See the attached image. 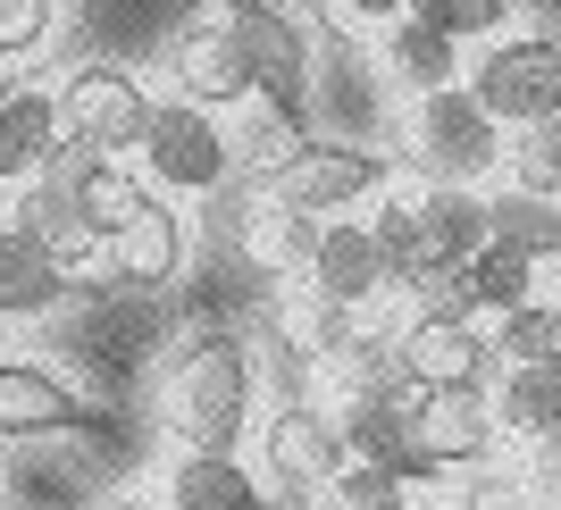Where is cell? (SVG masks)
Here are the masks:
<instances>
[{"label":"cell","instance_id":"52a82bcc","mask_svg":"<svg viewBox=\"0 0 561 510\" xmlns=\"http://www.w3.org/2000/svg\"><path fill=\"white\" fill-rule=\"evenodd\" d=\"M234 34V50H243V76H252V101H277V109L302 117L310 101V43L302 25L285 18V9H268V0H227V18H218Z\"/></svg>","mask_w":561,"mask_h":510},{"label":"cell","instance_id":"d6a6232c","mask_svg":"<svg viewBox=\"0 0 561 510\" xmlns=\"http://www.w3.org/2000/svg\"><path fill=\"white\" fill-rule=\"evenodd\" d=\"M369 243H377V259H386V277H411L427 259V243H420V218H411V193H394V201H377V218H369Z\"/></svg>","mask_w":561,"mask_h":510},{"label":"cell","instance_id":"7c38bea8","mask_svg":"<svg viewBox=\"0 0 561 510\" xmlns=\"http://www.w3.org/2000/svg\"><path fill=\"white\" fill-rule=\"evenodd\" d=\"M294 285H310V293L335 302V310H369L377 293H394V277H386V259H377V243H369L360 218H319L310 259H302V277H294Z\"/></svg>","mask_w":561,"mask_h":510},{"label":"cell","instance_id":"30bf717a","mask_svg":"<svg viewBox=\"0 0 561 510\" xmlns=\"http://www.w3.org/2000/svg\"><path fill=\"white\" fill-rule=\"evenodd\" d=\"M260 468L277 477L285 494H328L335 468H344V436H335V418L319 410V402H285V410H268V427H260Z\"/></svg>","mask_w":561,"mask_h":510},{"label":"cell","instance_id":"4316f807","mask_svg":"<svg viewBox=\"0 0 561 510\" xmlns=\"http://www.w3.org/2000/svg\"><path fill=\"white\" fill-rule=\"evenodd\" d=\"M469 302L478 310H519V302H537V259H519V252H503V243H486V252L469 259Z\"/></svg>","mask_w":561,"mask_h":510},{"label":"cell","instance_id":"603a6c76","mask_svg":"<svg viewBox=\"0 0 561 510\" xmlns=\"http://www.w3.org/2000/svg\"><path fill=\"white\" fill-rule=\"evenodd\" d=\"M486 243H503V252L519 259H561V201H537V193H494L486 201Z\"/></svg>","mask_w":561,"mask_h":510},{"label":"cell","instance_id":"d4e9b609","mask_svg":"<svg viewBox=\"0 0 561 510\" xmlns=\"http://www.w3.org/2000/svg\"><path fill=\"white\" fill-rule=\"evenodd\" d=\"M386 68H394V84H411V93H445L453 76V43L445 34H427L420 18H394L386 25Z\"/></svg>","mask_w":561,"mask_h":510},{"label":"cell","instance_id":"f546056e","mask_svg":"<svg viewBox=\"0 0 561 510\" xmlns=\"http://www.w3.org/2000/svg\"><path fill=\"white\" fill-rule=\"evenodd\" d=\"M277 318H285V335H294V344H302L310 360L360 335V326H352V318H360V310H335V302H319L310 285H294V293H285V302H277Z\"/></svg>","mask_w":561,"mask_h":510},{"label":"cell","instance_id":"7a4b0ae2","mask_svg":"<svg viewBox=\"0 0 561 510\" xmlns=\"http://www.w3.org/2000/svg\"><path fill=\"white\" fill-rule=\"evenodd\" d=\"M50 109H59V151H76V160H135L142 126H151L142 76H126L117 59L68 68V84L50 93Z\"/></svg>","mask_w":561,"mask_h":510},{"label":"cell","instance_id":"5bb4252c","mask_svg":"<svg viewBox=\"0 0 561 510\" xmlns=\"http://www.w3.org/2000/svg\"><path fill=\"white\" fill-rule=\"evenodd\" d=\"M168 76H176V101H185V109H202V117H218V109H243V101H252L243 50H234V34H227L218 18L185 25V34L168 43Z\"/></svg>","mask_w":561,"mask_h":510},{"label":"cell","instance_id":"8fae6325","mask_svg":"<svg viewBox=\"0 0 561 510\" xmlns=\"http://www.w3.org/2000/svg\"><path fill=\"white\" fill-rule=\"evenodd\" d=\"M394 369L411 394H445V385H486L494 351L478 335V318H411L394 335Z\"/></svg>","mask_w":561,"mask_h":510},{"label":"cell","instance_id":"2e32d148","mask_svg":"<svg viewBox=\"0 0 561 510\" xmlns=\"http://www.w3.org/2000/svg\"><path fill=\"white\" fill-rule=\"evenodd\" d=\"M310 385H319V402L328 410H369V402L402 394V369H394V344H377V335H352V344L319 351L310 360Z\"/></svg>","mask_w":561,"mask_h":510},{"label":"cell","instance_id":"ab89813d","mask_svg":"<svg viewBox=\"0 0 561 510\" xmlns=\"http://www.w3.org/2000/svg\"><path fill=\"white\" fill-rule=\"evenodd\" d=\"M0 227H9V201H0Z\"/></svg>","mask_w":561,"mask_h":510},{"label":"cell","instance_id":"f35d334b","mask_svg":"<svg viewBox=\"0 0 561 510\" xmlns=\"http://www.w3.org/2000/svg\"><path fill=\"white\" fill-rule=\"evenodd\" d=\"M553 360H561V318H553Z\"/></svg>","mask_w":561,"mask_h":510},{"label":"cell","instance_id":"277c9868","mask_svg":"<svg viewBox=\"0 0 561 510\" xmlns=\"http://www.w3.org/2000/svg\"><path fill=\"white\" fill-rule=\"evenodd\" d=\"M494 402L486 385H445V394H402V477H436V468H478L494 452Z\"/></svg>","mask_w":561,"mask_h":510},{"label":"cell","instance_id":"74e56055","mask_svg":"<svg viewBox=\"0 0 561 510\" xmlns=\"http://www.w3.org/2000/svg\"><path fill=\"white\" fill-rule=\"evenodd\" d=\"M335 9H352V18H369V25H394L411 0H335Z\"/></svg>","mask_w":561,"mask_h":510},{"label":"cell","instance_id":"9c48e42d","mask_svg":"<svg viewBox=\"0 0 561 510\" xmlns=\"http://www.w3.org/2000/svg\"><path fill=\"white\" fill-rule=\"evenodd\" d=\"M101 259H110V277H117V285H135V293H160V285H176V277H185V209L168 201V193H142V201L110 227Z\"/></svg>","mask_w":561,"mask_h":510},{"label":"cell","instance_id":"3957f363","mask_svg":"<svg viewBox=\"0 0 561 510\" xmlns=\"http://www.w3.org/2000/svg\"><path fill=\"white\" fill-rule=\"evenodd\" d=\"M461 93L478 101L503 135L545 126V117H561V43L553 34H494V43L478 50V68H469Z\"/></svg>","mask_w":561,"mask_h":510},{"label":"cell","instance_id":"4fadbf2b","mask_svg":"<svg viewBox=\"0 0 561 510\" xmlns=\"http://www.w3.org/2000/svg\"><path fill=\"white\" fill-rule=\"evenodd\" d=\"M25 436H93V402L43 360H0V443Z\"/></svg>","mask_w":561,"mask_h":510},{"label":"cell","instance_id":"ac0fdd59","mask_svg":"<svg viewBox=\"0 0 561 510\" xmlns=\"http://www.w3.org/2000/svg\"><path fill=\"white\" fill-rule=\"evenodd\" d=\"M302 142H310V117L277 109V101H243V117L227 135V176L243 167V185H268V176H285L302 160Z\"/></svg>","mask_w":561,"mask_h":510},{"label":"cell","instance_id":"cb8c5ba5","mask_svg":"<svg viewBox=\"0 0 561 510\" xmlns=\"http://www.w3.org/2000/svg\"><path fill=\"white\" fill-rule=\"evenodd\" d=\"M59 160H68L59 176H68L76 209H84V218L101 227V243H110V227H117V218H126V209L142 201V193H151V185H142V176H135L126 160H76V151H59Z\"/></svg>","mask_w":561,"mask_h":510},{"label":"cell","instance_id":"836d02e7","mask_svg":"<svg viewBox=\"0 0 561 510\" xmlns=\"http://www.w3.org/2000/svg\"><path fill=\"white\" fill-rule=\"evenodd\" d=\"M402 486L411 477H394V468H377V461H344L335 468V510H402Z\"/></svg>","mask_w":561,"mask_h":510},{"label":"cell","instance_id":"6da1fadb","mask_svg":"<svg viewBox=\"0 0 561 510\" xmlns=\"http://www.w3.org/2000/svg\"><path fill=\"white\" fill-rule=\"evenodd\" d=\"M260 410V360L243 335H193L160 376V418L185 452H234Z\"/></svg>","mask_w":561,"mask_h":510},{"label":"cell","instance_id":"e575fe53","mask_svg":"<svg viewBox=\"0 0 561 510\" xmlns=\"http://www.w3.org/2000/svg\"><path fill=\"white\" fill-rule=\"evenodd\" d=\"M59 25V0H0V59H25V50L50 43Z\"/></svg>","mask_w":561,"mask_h":510},{"label":"cell","instance_id":"4dcf8cb0","mask_svg":"<svg viewBox=\"0 0 561 510\" xmlns=\"http://www.w3.org/2000/svg\"><path fill=\"white\" fill-rule=\"evenodd\" d=\"M512 193L561 201V117H545V126H519V135H512Z\"/></svg>","mask_w":561,"mask_h":510},{"label":"cell","instance_id":"60d3db41","mask_svg":"<svg viewBox=\"0 0 561 510\" xmlns=\"http://www.w3.org/2000/svg\"><path fill=\"white\" fill-rule=\"evenodd\" d=\"M126 510H142V502H126ZM160 510H168V502H160Z\"/></svg>","mask_w":561,"mask_h":510},{"label":"cell","instance_id":"9a60e30c","mask_svg":"<svg viewBox=\"0 0 561 510\" xmlns=\"http://www.w3.org/2000/svg\"><path fill=\"white\" fill-rule=\"evenodd\" d=\"M9 227H18L34 252H50L59 268H68V277L101 259V227L84 218V209H76V193H68V176H59V167H43V176H34V185L9 201Z\"/></svg>","mask_w":561,"mask_h":510},{"label":"cell","instance_id":"ffe728a7","mask_svg":"<svg viewBox=\"0 0 561 510\" xmlns=\"http://www.w3.org/2000/svg\"><path fill=\"white\" fill-rule=\"evenodd\" d=\"M411 218H420V243H427V259H478L486 252V201L478 193H461V185H427V193H411Z\"/></svg>","mask_w":561,"mask_h":510},{"label":"cell","instance_id":"f1b7e54d","mask_svg":"<svg viewBox=\"0 0 561 510\" xmlns=\"http://www.w3.org/2000/svg\"><path fill=\"white\" fill-rule=\"evenodd\" d=\"M402 18H420L427 34H445V43L461 50V43H494L503 18H512V0H411Z\"/></svg>","mask_w":561,"mask_h":510},{"label":"cell","instance_id":"1f68e13d","mask_svg":"<svg viewBox=\"0 0 561 510\" xmlns=\"http://www.w3.org/2000/svg\"><path fill=\"white\" fill-rule=\"evenodd\" d=\"M553 318H561V310H545V302H519V310H503V318H494V335H486V351L503 360V369L553 360Z\"/></svg>","mask_w":561,"mask_h":510},{"label":"cell","instance_id":"5b68a950","mask_svg":"<svg viewBox=\"0 0 561 510\" xmlns=\"http://www.w3.org/2000/svg\"><path fill=\"white\" fill-rule=\"evenodd\" d=\"M411 160L427 167V185H461L469 193L478 176H494V160H503V126H494L461 84L420 93V109H411Z\"/></svg>","mask_w":561,"mask_h":510},{"label":"cell","instance_id":"8992f818","mask_svg":"<svg viewBox=\"0 0 561 510\" xmlns=\"http://www.w3.org/2000/svg\"><path fill=\"white\" fill-rule=\"evenodd\" d=\"M142 185L151 193H218L227 185V126L185 101H151V126L135 142Z\"/></svg>","mask_w":561,"mask_h":510},{"label":"cell","instance_id":"7402d4cb","mask_svg":"<svg viewBox=\"0 0 561 510\" xmlns=\"http://www.w3.org/2000/svg\"><path fill=\"white\" fill-rule=\"evenodd\" d=\"M494 402V427H512L519 443L561 436V360H528V369H503V394Z\"/></svg>","mask_w":561,"mask_h":510},{"label":"cell","instance_id":"d6986e66","mask_svg":"<svg viewBox=\"0 0 561 510\" xmlns=\"http://www.w3.org/2000/svg\"><path fill=\"white\" fill-rule=\"evenodd\" d=\"M168 510H268V494H260V477H243L234 452H176Z\"/></svg>","mask_w":561,"mask_h":510},{"label":"cell","instance_id":"e0dca14e","mask_svg":"<svg viewBox=\"0 0 561 510\" xmlns=\"http://www.w3.org/2000/svg\"><path fill=\"white\" fill-rule=\"evenodd\" d=\"M43 167H59V109L43 84L0 93V185H34Z\"/></svg>","mask_w":561,"mask_h":510},{"label":"cell","instance_id":"d590c367","mask_svg":"<svg viewBox=\"0 0 561 510\" xmlns=\"http://www.w3.org/2000/svg\"><path fill=\"white\" fill-rule=\"evenodd\" d=\"M461 510H528V486H519L512 468H478L461 486Z\"/></svg>","mask_w":561,"mask_h":510},{"label":"cell","instance_id":"ba28073f","mask_svg":"<svg viewBox=\"0 0 561 510\" xmlns=\"http://www.w3.org/2000/svg\"><path fill=\"white\" fill-rule=\"evenodd\" d=\"M369 193H386V160L377 151H360V142H302V160L285 167V176H268V201L294 209V218H344L352 201H369Z\"/></svg>","mask_w":561,"mask_h":510},{"label":"cell","instance_id":"44dd1931","mask_svg":"<svg viewBox=\"0 0 561 510\" xmlns=\"http://www.w3.org/2000/svg\"><path fill=\"white\" fill-rule=\"evenodd\" d=\"M68 268L50 252H34L18 227H0V318H43L50 302H68Z\"/></svg>","mask_w":561,"mask_h":510},{"label":"cell","instance_id":"83f0119b","mask_svg":"<svg viewBox=\"0 0 561 510\" xmlns=\"http://www.w3.org/2000/svg\"><path fill=\"white\" fill-rule=\"evenodd\" d=\"M394 293H411V318H478V302H469V268H461V259H420V268H411Z\"/></svg>","mask_w":561,"mask_h":510},{"label":"cell","instance_id":"8d00e7d4","mask_svg":"<svg viewBox=\"0 0 561 510\" xmlns=\"http://www.w3.org/2000/svg\"><path fill=\"white\" fill-rule=\"evenodd\" d=\"M519 486H528V494H561V436L528 443V468H519Z\"/></svg>","mask_w":561,"mask_h":510},{"label":"cell","instance_id":"484cf974","mask_svg":"<svg viewBox=\"0 0 561 510\" xmlns=\"http://www.w3.org/2000/svg\"><path fill=\"white\" fill-rule=\"evenodd\" d=\"M310 218H294V209H277V201H260V209H243V252L268 268V277H302V259H310Z\"/></svg>","mask_w":561,"mask_h":510}]
</instances>
